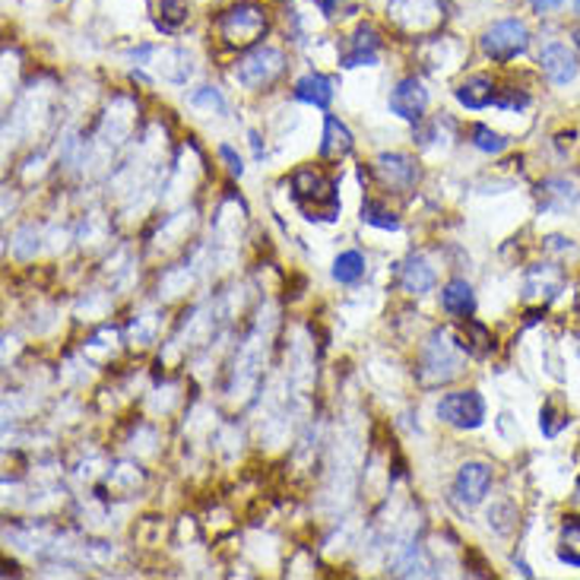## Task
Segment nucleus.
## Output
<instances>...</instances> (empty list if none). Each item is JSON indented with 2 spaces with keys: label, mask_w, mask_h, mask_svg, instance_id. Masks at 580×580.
I'll return each mask as SVG.
<instances>
[{
  "label": "nucleus",
  "mask_w": 580,
  "mask_h": 580,
  "mask_svg": "<svg viewBox=\"0 0 580 580\" xmlns=\"http://www.w3.org/2000/svg\"><path fill=\"white\" fill-rule=\"evenodd\" d=\"M213 29L225 48L251 51L270 29V13H267V7H260L255 0H242V3H232L229 10L219 13L213 20Z\"/></svg>",
  "instance_id": "nucleus-1"
},
{
  "label": "nucleus",
  "mask_w": 580,
  "mask_h": 580,
  "mask_svg": "<svg viewBox=\"0 0 580 580\" xmlns=\"http://www.w3.org/2000/svg\"><path fill=\"white\" fill-rule=\"evenodd\" d=\"M387 20L399 33L425 41L447 23V0H387Z\"/></svg>",
  "instance_id": "nucleus-2"
},
{
  "label": "nucleus",
  "mask_w": 580,
  "mask_h": 580,
  "mask_svg": "<svg viewBox=\"0 0 580 580\" xmlns=\"http://www.w3.org/2000/svg\"><path fill=\"white\" fill-rule=\"evenodd\" d=\"M292 197L295 203L308 213V219H336L340 213V200H336V187L333 182L314 172V169H298L292 175Z\"/></svg>",
  "instance_id": "nucleus-3"
},
{
  "label": "nucleus",
  "mask_w": 580,
  "mask_h": 580,
  "mask_svg": "<svg viewBox=\"0 0 580 580\" xmlns=\"http://www.w3.org/2000/svg\"><path fill=\"white\" fill-rule=\"evenodd\" d=\"M530 26L517 16L508 20H498L492 23L482 36H479V51L489 58V61H498V64H508L514 58L527 54L530 48Z\"/></svg>",
  "instance_id": "nucleus-4"
},
{
  "label": "nucleus",
  "mask_w": 580,
  "mask_h": 580,
  "mask_svg": "<svg viewBox=\"0 0 580 580\" xmlns=\"http://www.w3.org/2000/svg\"><path fill=\"white\" fill-rule=\"evenodd\" d=\"M286 71V54L273 45H257L251 51H245L235 64V79L251 89V92H260L267 86H273L280 76Z\"/></svg>",
  "instance_id": "nucleus-5"
},
{
  "label": "nucleus",
  "mask_w": 580,
  "mask_h": 580,
  "mask_svg": "<svg viewBox=\"0 0 580 580\" xmlns=\"http://www.w3.org/2000/svg\"><path fill=\"white\" fill-rule=\"evenodd\" d=\"M127 58L140 67H152L156 73H162V79H169V83H187V76H190V54L184 48L140 45Z\"/></svg>",
  "instance_id": "nucleus-6"
},
{
  "label": "nucleus",
  "mask_w": 580,
  "mask_h": 580,
  "mask_svg": "<svg viewBox=\"0 0 580 580\" xmlns=\"http://www.w3.org/2000/svg\"><path fill=\"white\" fill-rule=\"evenodd\" d=\"M437 419L454 425V429H464L472 432L485 422V399L479 397L476 391H460V394H447V397L437 403Z\"/></svg>",
  "instance_id": "nucleus-7"
},
{
  "label": "nucleus",
  "mask_w": 580,
  "mask_h": 580,
  "mask_svg": "<svg viewBox=\"0 0 580 580\" xmlns=\"http://www.w3.org/2000/svg\"><path fill=\"white\" fill-rule=\"evenodd\" d=\"M460 343H451L444 333H435L432 336V343H429V349H425V362H422V378L429 381V384H441V381H451L457 371H460Z\"/></svg>",
  "instance_id": "nucleus-8"
},
{
  "label": "nucleus",
  "mask_w": 580,
  "mask_h": 580,
  "mask_svg": "<svg viewBox=\"0 0 580 580\" xmlns=\"http://www.w3.org/2000/svg\"><path fill=\"white\" fill-rule=\"evenodd\" d=\"M381 29L374 23H362L353 36L343 41V51H340V67L353 71V67H371L378 64V54H381Z\"/></svg>",
  "instance_id": "nucleus-9"
},
{
  "label": "nucleus",
  "mask_w": 580,
  "mask_h": 580,
  "mask_svg": "<svg viewBox=\"0 0 580 580\" xmlns=\"http://www.w3.org/2000/svg\"><path fill=\"white\" fill-rule=\"evenodd\" d=\"M540 67L555 86H568L580 73V61L565 41H545L540 48Z\"/></svg>",
  "instance_id": "nucleus-10"
},
{
  "label": "nucleus",
  "mask_w": 580,
  "mask_h": 580,
  "mask_svg": "<svg viewBox=\"0 0 580 580\" xmlns=\"http://www.w3.org/2000/svg\"><path fill=\"white\" fill-rule=\"evenodd\" d=\"M489 485H492V467L482 464V460H470V464L460 467L457 479H454V495H457L460 505L476 508L485 498Z\"/></svg>",
  "instance_id": "nucleus-11"
},
{
  "label": "nucleus",
  "mask_w": 580,
  "mask_h": 580,
  "mask_svg": "<svg viewBox=\"0 0 580 580\" xmlns=\"http://www.w3.org/2000/svg\"><path fill=\"white\" fill-rule=\"evenodd\" d=\"M429 109V92L416 76H403L391 92V111L403 121H419Z\"/></svg>",
  "instance_id": "nucleus-12"
},
{
  "label": "nucleus",
  "mask_w": 580,
  "mask_h": 580,
  "mask_svg": "<svg viewBox=\"0 0 580 580\" xmlns=\"http://www.w3.org/2000/svg\"><path fill=\"white\" fill-rule=\"evenodd\" d=\"M374 172L381 175V182L387 187H397V190H412L419 182V169L409 156L403 152H384L374 159Z\"/></svg>",
  "instance_id": "nucleus-13"
},
{
  "label": "nucleus",
  "mask_w": 580,
  "mask_h": 580,
  "mask_svg": "<svg viewBox=\"0 0 580 580\" xmlns=\"http://www.w3.org/2000/svg\"><path fill=\"white\" fill-rule=\"evenodd\" d=\"M146 7L162 36H178L190 20V0H146Z\"/></svg>",
  "instance_id": "nucleus-14"
},
{
  "label": "nucleus",
  "mask_w": 580,
  "mask_h": 580,
  "mask_svg": "<svg viewBox=\"0 0 580 580\" xmlns=\"http://www.w3.org/2000/svg\"><path fill=\"white\" fill-rule=\"evenodd\" d=\"M292 96L305 106H314V109H326L336 96V83L333 76H324V73H305L295 79V89Z\"/></svg>",
  "instance_id": "nucleus-15"
},
{
  "label": "nucleus",
  "mask_w": 580,
  "mask_h": 580,
  "mask_svg": "<svg viewBox=\"0 0 580 580\" xmlns=\"http://www.w3.org/2000/svg\"><path fill=\"white\" fill-rule=\"evenodd\" d=\"M454 96H457V102L464 106V109H489L495 99H498V89H495V83H492V76H485V73H472L467 76L457 89H454Z\"/></svg>",
  "instance_id": "nucleus-16"
},
{
  "label": "nucleus",
  "mask_w": 580,
  "mask_h": 580,
  "mask_svg": "<svg viewBox=\"0 0 580 580\" xmlns=\"http://www.w3.org/2000/svg\"><path fill=\"white\" fill-rule=\"evenodd\" d=\"M580 200L578 187L565 178H548V182L540 184V203L548 213H568L575 203Z\"/></svg>",
  "instance_id": "nucleus-17"
},
{
  "label": "nucleus",
  "mask_w": 580,
  "mask_h": 580,
  "mask_svg": "<svg viewBox=\"0 0 580 580\" xmlns=\"http://www.w3.org/2000/svg\"><path fill=\"white\" fill-rule=\"evenodd\" d=\"M441 305L447 314H457V318H470L476 311V292L467 280H451L444 292H441Z\"/></svg>",
  "instance_id": "nucleus-18"
},
{
  "label": "nucleus",
  "mask_w": 580,
  "mask_h": 580,
  "mask_svg": "<svg viewBox=\"0 0 580 580\" xmlns=\"http://www.w3.org/2000/svg\"><path fill=\"white\" fill-rule=\"evenodd\" d=\"M399 283H403V289L412 292V295H425L435 286V270L429 267L425 257H409L403 273H399Z\"/></svg>",
  "instance_id": "nucleus-19"
},
{
  "label": "nucleus",
  "mask_w": 580,
  "mask_h": 580,
  "mask_svg": "<svg viewBox=\"0 0 580 580\" xmlns=\"http://www.w3.org/2000/svg\"><path fill=\"white\" fill-rule=\"evenodd\" d=\"M349 149H353V134H349V127H346V124H340L333 114H326L321 156H324V159H343Z\"/></svg>",
  "instance_id": "nucleus-20"
},
{
  "label": "nucleus",
  "mask_w": 580,
  "mask_h": 580,
  "mask_svg": "<svg viewBox=\"0 0 580 580\" xmlns=\"http://www.w3.org/2000/svg\"><path fill=\"white\" fill-rule=\"evenodd\" d=\"M365 276V257L359 251H343L333 260V280L336 283H359Z\"/></svg>",
  "instance_id": "nucleus-21"
},
{
  "label": "nucleus",
  "mask_w": 580,
  "mask_h": 580,
  "mask_svg": "<svg viewBox=\"0 0 580 580\" xmlns=\"http://www.w3.org/2000/svg\"><path fill=\"white\" fill-rule=\"evenodd\" d=\"M558 558L571 568H580V523H568L562 533V545H558Z\"/></svg>",
  "instance_id": "nucleus-22"
},
{
  "label": "nucleus",
  "mask_w": 580,
  "mask_h": 580,
  "mask_svg": "<svg viewBox=\"0 0 580 580\" xmlns=\"http://www.w3.org/2000/svg\"><path fill=\"white\" fill-rule=\"evenodd\" d=\"M472 146L482 149V152H502V149H508V140H505L502 134H495L492 127L476 124V127H472Z\"/></svg>",
  "instance_id": "nucleus-23"
},
{
  "label": "nucleus",
  "mask_w": 580,
  "mask_h": 580,
  "mask_svg": "<svg viewBox=\"0 0 580 580\" xmlns=\"http://www.w3.org/2000/svg\"><path fill=\"white\" fill-rule=\"evenodd\" d=\"M362 219L368 225H374V229H394V232L399 229V219L391 210H384L381 203H374V200H365Z\"/></svg>",
  "instance_id": "nucleus-24"
},
{
  "label": "nucleus",
  "mask_w": 580,
  "mask_h": 580,
  "mask_svg": "<svg viewBox=\"0 0 580 580\" xmlns=\"http://www.w3.org/2000/svg\"><path fill=\"white\" fill-rule=\"evenodd\" d=\"M190 106L222 114V111H225V99H222V92H219L217 86H200L197 92H190Z\"/></svg>",
  "instance_id": "nucleus-25"
},
{
  "label": "nucleus",
  "mask_w": 580,
  "mask_h": 580,
  "mask_svg": "<svg viewBox=\"0 0 580 580\" xmlns=\"http://www.w3.org/2000/svg\"><path fill=\"white\" fill-rule=\"evenodd\" d=\"M568 425V416H555V406L552 403H545L543 412H540V429H543L545 435L555 437L562 429Z\"/></svg>",
  "instance_id": "nucleus-26"
},
{
  "label": "nucleus",
  "mask_w": 580,
  "mask_h": 580,
  "mask_svg": "<svg viewBox=\"0 0 580 580\" xmlns=\"http://www.w3.org/2000/svg\"><path fill=\"white\" fill-rule=\"evenodd\" d=\"M495 106L505 111H520L530 106V96H527V92H517V89H510V92H498Z\"/></svg>",
  "instance_id": "nucleus-27"
},
{
  "label": "nucleus",
  "mask_w": 580,
  "mask_h": 580,
  "mask_svg": "<svg viewBox=\"0 0 580 580\" xmlns=\"http://www.w3.org/2000/svg\"><path fill=\"white\" fill-rule=\"evenodd\" d=\"M219 156L229 162V172H232L235 178H242V175H245V165H242V159L235 156V149H232V146H219Z\"/></svg>",
  "instance_id": "nucleus-28"
},
{
  "label": "nucleus",
  "mask_w": 580,
  "mask_h": 580,
  "mask_svg": "<svg viewBox=\"0 0 580 580\" xmlns=\"http://www.w3.org/2000/svg\"><path fill=\"white\" fill-rule=\"evenodd\" d=\"M530 7H533L536 13H555V10L565 7V0H530Z\"/></svg>",
  "instance_id": "nucleus-29"
},
{
  "label": "nucleus",
  "mask_w": 580,
  "mask_h": 580,
  "mask_svg": "<svg viewBox=\"0 0 580 580\" xmlns=\"http://www.w3.org/2000/svg\"><path fill=\"white\" fill-rule=\"evenodd\" d=\"M343 3H346V0H314V7L324 13L326 20H330V16H336V10H340Z\"/></svg>",
  "instance_id": "nucleus-30"
},
{
  "label": "nucleus",
  "mask_w": 580,
  "mask_h": 580,
  "mask_svg": "<svg viewBox=\"0 0 580 580\" xmlns=\"http://www.w3.org/2000/svg\"><path fill=\"white\" fill-rule=\"evenodd\" d=\"M575 41H578V48H580V29H578V33H575Z\"/></svg>",
  "instance_id": "nucleus-31"
},
{
  "label": "nucleus",
  "mask_w": 580,
  "mask_h": 580,
  "mask_svg": "<svg viewBox=\"0 0 580 580\" xmlns=\"http://www.w3.org/2000/svg\"><path fill=\"white\" fill-rule=\"evenodd\" d=\"M575 10H578V13H580V0H575Z\"/></svg>",
  "instance_id": "nucleus-32"
}]
</instances>
